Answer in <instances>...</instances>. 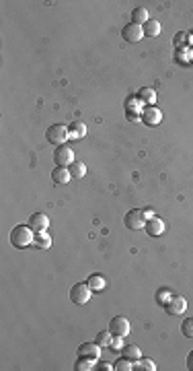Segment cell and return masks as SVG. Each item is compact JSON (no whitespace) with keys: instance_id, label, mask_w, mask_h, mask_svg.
I'll list each match as a JSON object with an SVG mask.
<instances>
[{"instance_id":"603a6c76","label":"cell","mask_w":193,"mask_h":371,"mask_svg":"<svg viewBox=\"0 0 193 371\" xmlns=\"http://www.w3.org/2000/svg\"><path fill=\"white\" fill-rule=\"evenodd\" d=\"M173 295H175V293H173L168 287H162V289H158V291H156V303L164 307V305L170 301V297H173Z\"/></svg>"},{"instance_id":"836d02e7","label":"cell","mask_w":193,"mask_h":371,"mask_svg":"<svg viewBox=\"0 0 193 371\" xmlns=\"http://www.w3.org/2000/svg\"><path fill=\"white\" fill-rule=\"evenodd\" d=\"M189 48H193V33H189Z\"/></svg>"},{"instance_id":"d4e9b609","label":"cell","mask_w":193,"mask_h":371,"mask_svg":"<svg viewBox=\"0 0 193 371\" xmlns=\"http://www.w3.org/2000/svg\"><path fill=\"white\" fill-rule=\"evenodd\" d=\"M132 21H134V23H138V25H144V23L148 21V11H146L144 7L134 9V11H132Z\"/></svg>"},{"instance_id":"d6986e66","label":"cell","mask_w":193,"mask_h":371,"mask_svg":"<svg viewBox=\"0 0 193 371\" xmlns=\"http://www.w3.org/2000/svg\"><path fill=\"white\" fill-rule=\"evenodd\" d=\"M142 29H144V35H146V37H158L160 31H162L160 21H154V19H148V21L142 25Z\"/></svg>"},{"instance_id":"9a60e30c","label":"cell","mask_w":193,"mask_h":371,"mask_svg":"<svg viewBox=\"0 0 193 371\" xmlns=\"http://www.w3.org/2000/svg\"><path fill=\"white\" fill-rule=\"evenodd\" d=\"M70 180H72L70 169H68V167H58V165H56V169L52 171V182L58 184V186H66Z\"/></svg>"},{"instance_id":"4dcf8cb0","label":"cell","mask_w":193,"mask_h":371,"mask_svg":"<svg viewBox=\"0 0 193 371\" xmlns=\"http://www.w3.org/2000/svg\"><path fill=\"white\" fill-rule=\"evenodd\" d=\"M97 369L99 371H111V369H115L111 363H107V361H101V363H97Z\"/></svg>"},{"instance_id":"277c9868","label":"cell","mask_w":193,"mask_h":371,"mask_svg":"<svg viewBox=\"0 0 193 371\" xmlns=\"http://www.w3.org/2000/svg\"><path fill=\"white\" fill-rule=\"evenodd\" d=\"M91 295H93V289L89 287V283H76L72 285L70 289V301L76 303V305H84L91 301Z\"/></svg>"},{"instance_id":"ba28073f","label":"cell","mask_w":193,"mask_h":371,"mask_svg":"<svg viewBox=\"0 0 193 371\" xmlns=\"http://www.w3.org/2000/svg\"><path fill=\"white\" fill-rule=\"evenodd\" d=\"M109 330H111V334L113 336H121V338H125L127 334H130V322H127V318H123V316H115V318H111V322H109Z\"/></svg>"},{"instance_id":"83f0119b","label":"cell","mask_w":193,"mask_h":371,"mask_svg":"<svg viewBox=\"0 0 193 371\" xmlns=\"http://www.w3.org/2000/svg\"><path fill=\"white\" fill-rule=\"evenodd\" d=\"M111 338H113V334H111L109 328H107V330H101V332L97 334V342H99L103 348H107V346L111 344Z\"/></svg>"},{"instance_id":"1f68e13d","label":"cell","mask_w":193,"mask_h":371,"mask_svg":"<svg viewBox=\"0 0 193 371\" xmlns=\"http://www.w3.org/2000/svg\"><path fill=\"white\" fill-rule=\"evenodd\" d=\"M187 369H191V371H193V350L187 355Z\"/></svg>"},{"instance_id":"7a4b0ae2","label":"cell","mask_w":193,"mask_h":371,"mask_svg":"<svg viewBox=\"0 0 193 371\" xmlns=\"http://www.w3.org/2000/svg\"><path fill=\"white\" fill-rule=\"evenodd\" d=\"M146 221H148L146 208H134V210H127V214L123 219V225L127 229H132V231H140V229H144Z\"/></svg>"},{"instance_id":"8992f818","label":"cell","mask_w":193,"mask_h":371,"mask_svg":"<svg viewBox=\"0 0 193 371\" xmlns=\"http://www.w3.org/2000/svg\"><path fill=\"white\" fill-rule=\"evenodd\" d=\"M54 161L58 167H70L76 159H74V151L68 147V145H62V147H56L54 151Z\"/></svg>"},{"instance_id":"5b68a950","label":"cell","mask_w":193,"mask_h":371,"mask_svg":"<svg viewBox=\"0 0 193 371\" xmlns=\"http://www.w3.org/2000/svg\"><path fill=\"white\" fill-rule=\"evenodd\" d=\"M142 109H144V105L140 103L138 95H130L125 99V115L130 122H142Z\"/></svg>"},{"instance_id":"4fadbf2b","label":"cell","mask_w":193,"mask_h":371,"mask_svg":"<svg viewBox=\"0 0 193 371\" xmlns=\"http://www.w3.org/2000/svg\"><path fill=\"white\" fill-rule=\"evenodd\" d=\"M27 225L37 233V231H48V225H50V219L46 212H33L27 221Z\"/></svg>"},{"instance_id":"8fae6325","label":"cell","mask_w":193,"mask_h":371,"mask_svg":"<svg viewBox=\"0 0 193 371\" xmlns=\"http://www.w3.org/2000/svg\"><path fill=\"white\" fill-rule=\"evenodd\" d=\"M101 344L95 340V342H82V344H78V357H87V359H99L101 357Z\"/></svg>"},{"instance_id":"7c38bea8","label":"cell","mask_w":193,"mask_h":371,"mask_svg":"<svg viewBox=\"0 0 193 371\" xmlns=\"http://www.w3.org/2000/svg\"><path fill=\"white\" fill-rule=\"evenodd\" d=\"M144 229H146V235H150V237H160V235L164 233V221H162L160 217H150V219L146 221Z\"/></svg>"},{"instance_id":"ac0fdd59","label":"cell","mask_w":193,"mask_h":371,"mask_svg":"<svg viewBox=\"0 0 193 371\" xmlns=\"http://www.w3.org/2000/svg\"><path fill=\"white\" fill-rule=\"evenodd\" d=\"M87 283H89V287L93 289V293H101V291H105V287H107V279H105L103 275H91V277L87 279Z\"/></svg>"},{"instance_id":"9c48e42d","label":"cell","mask_w":193,"mask_h":371,"mask_svg":"<svg viewBox=\"0 0 193 371\" xmlns=\"http://www.w3.org/2000/svg\"><path fill=\"white\" fill-rule=\"evenodd\" d=\"M142 122L146 126H158L162 122V111L156 107V105H146L142 109Z\"/></svg>"},{"instance_id":"30bf717a","label":"cell","mask_w":193,"mask_h":371,"mask_svg":"<svg viewBox=\"0 0 193 371\" xmlns=\"http://www.w3.org/2000/svg\"><path fill=\"white\" fill-rule=\"evenodd\" d=\"M121 37H123L125 42H130V44H138V42L144 37V29H142V25H138V23H130V25H125V27L121 29Z\"/></svg>"},{"instance_id":"5bb4252c","label":"cell","mask_w":193,"mask_h":371,"mask_svg":"<svg viewBox=\"0 0 193 371\" xmlns=\"http://www.w3.org/2000/svg\"><path fill=\"white\" fill-rule=\"evenodd\" d=\"M87 136V124L84 122H72L68 126V139L70 141H82Z\"/></svg>"},{"instance_id":"4316f807","label":"cell","mask_w":193,"mask_h":371,"mask_svg":"<svg viewBox=\"0 0 193 371\" xmlns=\"http://www.w3.org/2000/svg\"><path fill=\"white\" fill-rule=\"evenodd\" d=\"M113 367H115V371H132L134 369V361H130L127 357H121V359H117L113 363Z\"/></svg>"},{"instance_id":"2e32d148","label":"cell","mask_w":193,"mask_h":371,"mask_svg":"<svg viewBox=\"0 0 193 371\" xmlns=\"http://www.w3.org/2000/svg\"><path fill=\"white\" fill-rule=\"evenodd\" d=\"M33 247H37V250H50L52 247V235L48 231H37L35 233V239H33Z\"/></svg>"},{"instance_id":"cb8c5ba5","label":"cell","mask_w":193,"mask_h":371,"mask_svg":"<svg viewBox=\"0 0 193 371\" xmlns=\"http://www.w3.org/2000/svg\"><path fill=\"white\" fill-rule=\"evenodd\" d=\"M134 371H156V363L152 359H140L134 363Z\"/></svg>"},{"instance_id":"d6a6232c","label":"cell","mask_w":193,"mask_h":371,"mask_svg":"<svg viewBox=\"0 0 193 371\" xmlns=\"http://www.w3.org/2000/svg\"><path fill=\"white\" fill-rule=\"evenodd\" d=\"M189 64H193V48L189 50Z\"/></svg>"},{"instance_id":"f1b7e54d","label":"cell","mask_w":193,"mask_h":371,"mask_svg":"<svg viewBox=\"0 0 193 371\" xmlns=\"http://www.w3.org/2000/svg\"><path fill=\"white\" fill-rule=\"evenodd\" d=\"M181 334L185 338H193V318H185L181 324Z\"/></svg>"},{"instance_id":"f546056e","label":"cell","mask_w":193,"mask_h":371,"mask_svg":"<svg viewBox=\"0 0 193 371\" xmlns=\"http://www.w3.org/2000/svg\"><path fill=\"white\" fill-rule=\"evenodd\" d=\"M123 346H125V344H123V338H121V336H113V338H111V344H109L107 348H111V353H119V350H123Z\"/></svg>"},{"instance_id":"3957f363","label":"cell","mask_w":193,"mask_h":371,"mask_svg":"<svg viewBox=\"0 0 193 371\" xmlns=\"http://www.w3.org/2000/svg\"><path fill=\"white\" fill-rule=\"evenodd\" d=\"M46 139H48V143H52L56 147H62V145H66V141H70L68 139V128L64 126V124H52V126L46 130Z\"/></svg>"},{"instance_id":"ffe728a7","label":"cell","mask_w":193,"mask_h":371,"mask_svg":"<svg viewBox=\"0 0 193 371\" xmlns=\"http://www.w3.org/2000/svg\"><path fill=\"white\" fill-rule=\"evenodd\" d=\"M123 357H127L130 361H140L142 359V350H140V346L138 344H125L123 346Z\"/></svg>"},{"instance_id":"7402d4cb","label":"cell","mask_w":193,"mask_h":371,"mask_svg":"<svg viewBox=\"0 0 193 371\" xmlns=\"http://www.w3.org/2000/svg\"><path fill=\"white\" fill-rule=\"evenodd\" d=\"M68 169H70V173H72L74 180H82V178L87 175V165H84L82 161H74Z\"/></svg>"},{"instance_id":"e0dca14e","label":"cell","mask_w":193,"mask_h":371,"mask_svg":"<svg viewBox=\"0 0 193 371\" xmlns=\"http://www.w3.org/2000/svg\"><path fill=\"white\" fill-rule=\"evenodd\" d=\"M138 99H140V103L146 107V105H154L156 103V91L152 89V87H142L138 93Z\"/></svg>"},{"instance_id":"44dd1931","label":"cell","mask_w":193,"mask_h":371,"mask_svg":"<svg viewBox=\"0 0 193 371\" xmlns=\"http://www.w3.org/2000/svg\"><path fill=\"white\" fill-rule=\"evenodd\" d=\"M95 359H87V357H78L76 359V363H74V369L76 371H93V369H97L95 367Z\"/></svg>"},{"instance_id":"6da1fadb","label":"cell","mask_w":193,"mask_h":371,"mask_svg":"<svg viewBox=\"0 0 193 371\" xmlns=\"http://www.w3.org/2000/svg\"><path fill=\"white\" fill-rule=\"evenodd\" d=\"M33 239H35V231L29 225H17L11 231V243L17 250H27L29 245H33Z\"/></svg>"},{"instance_id":"484cf974","label":"cell","mask_w":193,"mask_h":371,"mask_svg":"<svg viewBox=\"0 0 193 371\" xmlns=\"http://www.w3.org/2000/svg\"><path fill=\"white\" fill-rule=\"evenodd\" d=\"M173 44H175V48H177V50H181V48H189V33L179 31V33L175 35Z\"/></svg>"},{"instance_id":"52a82bcc","label":"cell","mask_w":193,"mask_h":371,"mask_svg":"<svg viewBox=\"0 0 193 371\" xmlns=\"http://www.w3.org/2000/svg\"><path fill=\"white\" fill-rule=\"evenodd\" d=\"M164 311H166L168 316H173V318L183 316V314L187 311V299H185L183 295H173L170 301L164 305Z\"/></svg>"}]
</instances>
